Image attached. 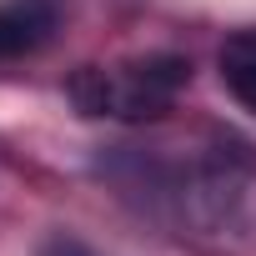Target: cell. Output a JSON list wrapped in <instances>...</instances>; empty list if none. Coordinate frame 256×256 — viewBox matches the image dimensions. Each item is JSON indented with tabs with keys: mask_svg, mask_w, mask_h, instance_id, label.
I'll return each mask as SVG.
<instances>
[{
	"mask_svg": "<svg viewBox=\"0 0 256 256\" xmlns=\"http://www.w3.org/2000/svg\"><path fill=\"white\" fill-rule=\"evenodd\" d=\"M186 80H191V66L181 56H136L120 66H80L70 76V100L80 106V116L156 120L176 106Z\"/></svg>",
	"mask_w": 256,
	"mask_h": 256,
	"instance_id": "obj_1",
	"label": "cell"
},
{
	"mask_svg": "<svg viewBox=\"0 0 256 256\" xmlns=\"http://www.w3.org/2000/svg\"><path fill=\"white\" fill-rule=\"evenodd\" d=\"M216 66H221V86H226V96H231L241 110L256 116V30H236V36L221 46Z\"/></svg>",
	"mask_w": 256,
	"mask_h": 256,
	"instance_id": "obj_2",
	"label": "cell"
},
{
	"mask_svg": "<svg viewBox=\"0 0 256 256\" xmlns=\"http://www.w3.org/2000/svg\"><path fill=\"white\" fill-rule=\"evenodd\" d=\"M50 30V10L36 0H16V6H0V60H16L26 50H36Z\"/></svg>",
	"mask_w": 256,
	"mask_h": 256,
	"instance_id": "obj_3",
	"label": "cell"
}]
</instances>
